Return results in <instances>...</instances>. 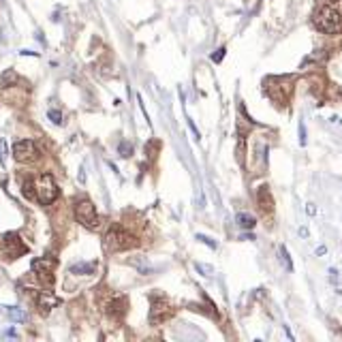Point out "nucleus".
Listing matches in <instances>:
<instances>
[{"mask_svg":"<svg viewBox=\"0 0 342 342\" xmlns=\"http://www.w3.org/2000/svg\"><path fill=\"white\" fill-rule=\"evenodd\" d=\"M75 216L86 229H97L99 227V214H97V208L92 205L90 199H82V201H77Z\"/></svg>","mask_w":342,"mask_h":342,"instance_id":"4","label":"nucleus"},{"mask_svg":"<svg viewBox=\"0 0 342 342\" xmlns=\"http://www.w3.org/2000/svg\"><path fill=\"white\" fill-rule=\"evenodd\" d=\"M329 276H331V280H336V278H338V272H336V267H331V269H329Z\"/></svg>","mask_w":342,"mask_h":342,"instance_id":"24","label":"nucleus"},{"mask_svg":"<svg viewBox=\"0 0 342 342\" xmlns=\"http://www.w3.org/2000/svg\"><path fill=\"white\" fill-rule=\"evenodd\" d=\"M35 193H37L39 203L50 205V203H54L56 199H58L60 190H58V186H56V182H54V178L50 176V173H41V176H37V180H35Z\"/></svg>","mask_w":342,"mask_h":342,"instance_id":"3","label":"nucleus"},{"mask_svg":"<svg viewBox=\"0 0 342 342\" xmlns=\"http://www.w3.org/2000/svg\"><path fill=\"white\" fill-rule=\"evenodd\" d=\"M165 316H169V306H167V301L165 299H154L152 310H150V321L158 323V321H163Z\"/></svg>","mask_w":342,"mask_h":342,"instance_id":"9","label":"nucleus"},{"mask_svg":"<svg viewBox=\"0 0 342 342\" xmlns=\"http://www.w3.org/2000/svg\"><path fill=\"white\" fill-rule=\"evenodd\" d=\"M280 259H282L284 267H287L289 272H293V263H291V259H289V252H287V248H284V246H280Z\"/></svg>","mask_w":342,"mask_h":342,"instance_id":"15","label":"nucleus"},{"mask_svg":"<svg viewBox=\"0 0 342 342\" xmlns=\"http://www.w3.org/2000/svg\"><path fill=\"white\" fill-rule=\"evenodd\" d=\"M197 269H199V272H203V276H210V274H212V267H210V265H201V263H197Z\"/></svg>","mask_w":342,"mask_h":342,"instance_id":"21","label":"nucleus"},{"mask_svg":"<svg viewBox=\"0 0 342 342\" xmlns=\"http://www.w3.org/2000/svg\"><path fill=\"white\" fill-rule=\"evenodd\" d=\"M299 235H301V237H306V235H308V229H306V227H301V229H299Z\"/></svg>","mask_w":342,"mask_h":342,"instance_id":"25","label":"nucleus"},{"mask_svg":"<svg viewBox=\"0 0 342 342\" xmlns=\"http://www.w3.org/2000/svg\"><path fill=\"white\" fill-rule=\"evenodd\" d=\"M312 24H314L316 30H321V33H325V35H336V33H340V30H342L340 13L333 9V7H327V5L321 7V9L314 13Z\"/></svg>","mask_w":342,"mask_h":342,"instance_id":"1","label":"nucleus"},{"mask_svg":"<svg viewBox=\"0 0 342 342\" xmlns=\"http://www.w3.org/2000/svg\"><path fill=\"white\" fill-rule=\"evenodd\" d=\"M37 154H39V152H37L35 141H30V139L15 141V146H13V156H15V161L28 163V161H35Z\"/></svg>","mask_w":342,"mask_h":342,"instance_id":"6","label":"nucleus"},{"mask_svg":"<svg viewBox=\"0 0 342 342\" xmlns=\"http://www.w3.org/2000/svg\"><path fill=\"white\" fill-rule=\"evenodd\" d=\"M197 240H199V242H203V244H208L210 248H216V244H214V242L210 240V237H205V235H197Z\"/></svg>","mask_w":342,"mask_h":342,"instance_id":"20","label":"nucleus"},{"mask_svg":"<svg viewBox=\"0 0 342 342\" xmlns=\"http://www.w3.org/2000/svg\"><path fill=\"white\" fill-rule=\"evenodd\" d=\"M118 150H120V154H122V156H129V154L133 152V148H131L129 144H126V141H124V144H120V148H118Z\"/></svg>","mask_w":342,"mask_h":342,"instance_id":"18","label":"nucleus"},{"mask_svg":"<svg viewBox=\"0 0 342 342\" xmlns=\"http://www.w3.org/2000/svg\"><path fill=\"white\" fill-rule=\"evenodd\" d=\"M54 267H56V259H35L33 261V272L41 278V280L47 284V287H52L54 284Z\"/></svg>","mask_w":342,"mask_h":342,"instance_id":"5","label":"nucleus"},{"mask_svg":"<svg viewBox=\"0 0 342 342\" xmlns=\"http://www.w3.org/2000/svg\"><path fill=\"white\" fill-rule=\"evenodd\" d=\"M340 97H342V90H340Z\"/></svg>","mask_w":342,"mask_h":342,"instance_id":"27","label":"nucleus"},{"mask_svg":"<svg viewBox=\"0 0 342 342\" xmlns=\"http://www.w3.org/2000/svg\"><path fill=\"white\" fill-rule=\"evenodd\" d=\"M7 314H9V319H11V321H15V323H24V321L28 319V314L24 312L22 308H15V306L7 310Z\"/></svg>","mask_w":342,"mask_h":342,"instance_id":"13","label":"nucleus"},{"mask_svg":"<svg viewBox=\"0 0 342 342\" xmlns=\"http://www.w3.org/2000/svg\"><path fill=\"white\" fill-rule=\"evenodd\" d=\"M94 269H97V263H94V261H90V263L73 265V267H71V272H73V274H94Z\"/></svg>","mask_w":342,"mask_h":342,"instance_id":"12","label":"nucleus"},{"mask_svg":"<svg viewBox=\"0 0 342 342\" xmlns=\"http://www.w3.org/2000/svg\"><path fill=\"white\" fill-rule=\"evenodd\" d=\"M259 203H261V210H263V212H269V210H272V197H269V190L263 186V188H261L259 190Z\"/></svg>","mask_w":342,"mask_h":342,"instance_id":"10","label":"nucleus"},{"mask_svg":"<svg viewBox=\"0 0 342 342\" xmlns=\"http://www.w3.org/2000/svg\"><path fill=\"white\" fill-rule=\"evenodd\" d=\"M314 212H316V210H314V205H312V203H308V205H306V214H310V216H312Z\"/></svg>","mask_w":342,"mask_h":342,"instance_id":"22","label":"nucleus"},{"mask_svg":"<svg viewBox=\"0 0 342 342\" xmlns=\"http://www.w3.org/2000/svg\"><path fill=\"white\" fill-rule=\"evenodd\" d=\"M33 299H35V304H37V308H39V312H41V314H50L52 308L58 304V299H56L50 291H35Z\"/></svg>","mask_w":342,"mask_h":342,"instance_id":"8","label":"nucleus"},{"mask_svg":"<svg viewBox=\"0 0 342 342\" xmlns=\"http://www.w3.org/2000/svg\"><path fill=\"white\" fill-rule=\"evenodd\" d=\"M7 154H9V148H7V141L0 139V163H7Z\"/></svg>","mask_w":342,"mask_h":342,"instance_id":"16","label":"nucleus"},{"mask_svg":"<svg viewBox=\"0 0 342 342\" xmlns=\"http://www.w3.org/2000/svg\"><path fill=\"white\" fill-rule=\"evenodd\" d=\"M325 3H329V5H333V3H338V0H325Z\"/></svg>","mask_w":342,"mask_h":342,"instance_id":"26","label":"nucleus"},{"mask_svg":"<svg viewBox=\"0 0 342 342\" xmlns=\"http://www.w3.org/2000/svg\"><path fill=\"white\" fill-rule=\"evenodd\" d=\"M225 52H227L225 47H220V50H216V52L212 54V60H214V62H220L222 58H225Z\"/></svg>","mask_w":342,"mask_h":342,"instance_id":"17","label":"nucleus"},{"mask_svg":"<svg viewBox=\"0 0 342 342\" xmlns=\"http://www.w3.org/2000/svg\"><path fill=\"white\" fill-rule=\"evenodd\" d=\"M47 118H50V120H52L56 126H60L62 122H65V118H62V114H60V111H56V109H50V111H47Z\"/></svg>","mask_w":342,"mask_h":342,"instance_id":"14","label":"nucleus"},{"mask_svg":"<svg viewBox=\"0 0 342 342\" xmlns=\"http://www.w3.org/2000/svg\"><path fill=\"white\" fill-rule=\"evenodd\" d=\"M3 252L9 259H18V257H22V254L26 252V246H24V242L15 233H7L3 237Z\"/></svg>","mask_w":342,"mask_h":342,"instance_id":"7","label":"nucleus"},{"mask_svg":"<svg viewBox=\"0 0 342 342\" xmlns=\"http://www.w3.org/2000/svg\"><path fill=\"white\" fill-rule=\"evenodd\" d=\"M235 220H237V225H240L242 229H252L254 225H257V220H254V216H250V214H244V212L237 214Z\"/></svg>","mask_w":342,"mask_h":342,"instance_id":"11","label":"nucleus"},{"mask_svg":"<svg viewBox=\"0 0 342 342\" xmlns=\"http://www.w3.org/2000/svg\"><path fill=\"white\" fill-rule=\"evenodd\" d=\"M316 254L323 257V254H327V248H325V246H319V248H316Z\"/></svg>","mask_w":342,"mask_h":342,"instance_id":"23","label":"nucleus"},{"mask_svg":"<svg viewBox=\"0 0 342 342\" xmlns=\"http://www.w3.org/2000/svg\"><path fill=\"white\" fill-rule=\"evenodd\" d=\"M137 246L135 235H131L129 231H124L122 227H111L105 233V248L111 252H120V250H129Z\"/></svg>","mask_w":342,"mask_h":342,"instance_id":"2","label":"nucleus"},{"mask_svg":"<svg viewBox=\"0 0 342 342\" xmlns=\"http://www.w3.org/2000/svg\"><path fill=\"white\" fill-rule=\"evenodd\" d=\"M299 146H306V129L301 122H299Z\"/></svg>","mask_w":342,"mask_h":342,"instance_id":"19","label":"nucleus"}]
</instances>
